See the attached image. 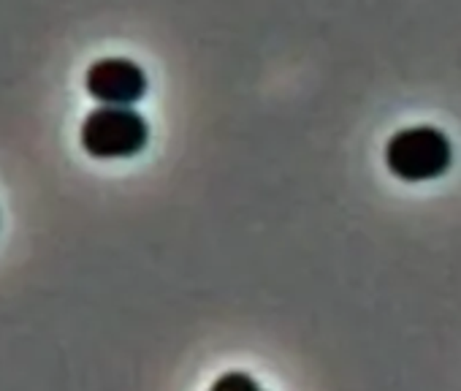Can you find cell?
<instances>
[{
  "label": "cell",
  "instance_id": "7a4b0ae2",
  "mask_svg": "<svg viewBox=\"0 0 461 391\" xmlns=\"http://www.w3.org/2000/svg\"><path fill=\"white\" fill-rule=\"evenodd\" d=\"M147 141L149 125L131 106H101L82 123V147L93 158H133Z\"/></svg>",
  "mask_w": 461,
  "mask_h": 391
},
{
  "label": "cell",
  "instance_id": "3957f363",
  "mask_svg": "<svg viewBox=\"0 0 461 391\" xmlns=\"http://www.w3.org/2000/svg\"><path fill=\"white\" fill-rule=\"evenodd\" d=\"M87 93L104 106H133L147 93V77L133 60L106 58L90 66Z\"/></svg>",
  "mask_w": 461,
  "mask_h": 391
},
{
  "label": "cell",
  "instance_id": "6da1fadb",
  "mask_svg": "<svg viewBox=\"0 0 461 391\" xmlns=\"http://www.w3.org/2000/svg\"><path fill=\"white\" fill-rule=\"evenodd\" d=\"M385 163L399 179L423 182V179L442 177L450 168L453 147L450 139L431 125L404 128L388 141Z\"/></svg>",
  "mask_w": 461,
  "mask_h": 391
},
{
  "label": "cell",
  "instance_id": "277c9868",
  "mask_svg": "<svg viewBox=\"0 0 461 391\" xmlns=\"http://www.w3.org/2000/svg\"><path fill=\"white\" fill-rule=\"evenodd\" d=\"M209 391H264V388L248 372H225L212 383Z\"/></svg>",
  "mask_w": 461,
  "mask_h": 391
}]
</instances>
